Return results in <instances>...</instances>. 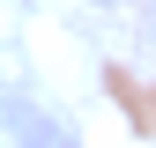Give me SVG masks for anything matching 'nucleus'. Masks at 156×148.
Returning a JSON list of instances; mask_svg holds the SVG:
<instances>
[{"label":"nucleus","instance_id":"nucleus-1","mask_svg":"<svg viewBox=\"0 0 156 148\" xmlns=\"http://www.w3.org/2000/svg\"><path fill=\"white\" fill-rule=\"evenodd\" d=\"M8 119H15V126H23V148H60V126H37V119H30V111H23V104H15V111H8Z\"/></svg>","mask_w":156,"mask_h":148}]
</instances>
